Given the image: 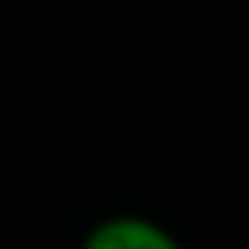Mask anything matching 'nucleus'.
Returning <instances> with one entry per match:
<instances>
[{"label": "nucleus", "instance_id": "obj_1", "mask_svg": "<svg viewBox=\"0 0 249 249\" xmlns=\"http://www.w3.org/2000/svg\"><path fill=\"white\" fill-rule=\"evenodd\" d=\"M78 249H187L179 241L175 230H167L163 222L148 218V214H132V210H121V214H105L97 218Z\"/></svg>", "mask_w": 249, "mask_h": 249}]
</instances>
